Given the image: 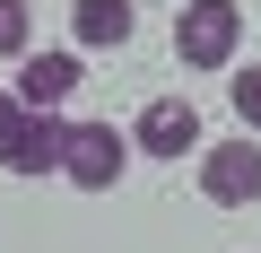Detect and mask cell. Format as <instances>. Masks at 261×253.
I'll return each instance as SVG.
<instances>
[{"label": "cell", "mask_w": 261, "mask_h": 253, "mask_svg": "<svg viewBox=\"0 0 261 253\" xmlns=\"http://www.w3.org/2000/svg\"><path fill=\"white\" fill-rule=\"evenodd\" d=\"M174 53H183V70H235L244 9H235V0H192V9L174 18Z\"/></svg>", "instance_id": "2"}, {"label": "cell", "mask_w": 261, "mask_h": 253, "mask_svg": "<svg viewBox=\"0 0 261 253\" xmlns=\"http://www.w3.org/2000/svg\"><path fill=\"white\" fill-rule=\"evenodd\" d=\"M200 157V192L218 201V210H244V201H261V140L252 131H235V140H209V149H192Z\"/></svg>", "instance_id": "3"}, {"label": "cell", "mask_w": 261, "mask_h": 253, "mask_svg": "<svg viewBox=\"0 0 261 253\" xmlns=\"http://www.w3.org/2000/svg\"><path fill=\"white\" fill-rule=\"evenodd\" d=\"M192 149H200V105H192V96H148V113L130 122V157L174 166V157H192Z\"/></svg>", "instance_id": "4"}, {"label": "cell", "mask_w": 261, "mask_h": 253, "mask_svg": "<svg viewBox=\"0 0 261 253\" xmlns=\"http://www.w3.org/2000/svg\"><path fill=\"white\" fill-rule=\"evenodd\" d=\"M27 53V0H0V61Z\"/></svg>", "instance_id": "8"}, {"label": "cell", "mask_w": 261, "mask_h": 253, "mask_svg": "<svg viewBox=\"0 0 261 253\" xmlns=\"http://www.w3.org/2000/svg\"><path fill=\"white\" fill-rule=\"evenodd\" d=\"M61 175L79 192H113L130 175V131H113V122H61Z\"/></svg>", "instance_id": "1"}, {"label": "cell", "mask_w": 261, "mask_h": 253, "mask_svg": "<svg viewBox=\"0 0 261 253\" xmlns=\"http://www.w3.org/2000/svg\"><path fill=\"white\" fill-rule=\"evenodd\" d=\"M130 27H140L130 0H70V35H79V53H113V44H130Z\"/></svg>", "instance_id": "6"}, {"label": "cell", "mask_w": 261, "mask_h": 253, "mask_svg": "<svg viewBox=\"0 0 261 253\" xmlns=\"http://www.w3.org/2000/svg\"><path fill=\"white\" fill-rule=\"evenodd\" d=\"M79 44H53V53H18V105H61V96H79Z\"/></svg>", "instance_id": "5"}, {"label": "cell", "mask_w": 261, "mask_h": 253, "mask_svg": "<svg viewBox=\"0 0 261 253\" xmlns=\"http://www.w3.org/2000/svg\"><path fill=\"white\" fill-rule=\"evenodd\" d=\"M226 105H235V122H244V131H261V61H244V53H235V79H226Z\"/></svg>", "instance_id": "7"}]
</instances>
